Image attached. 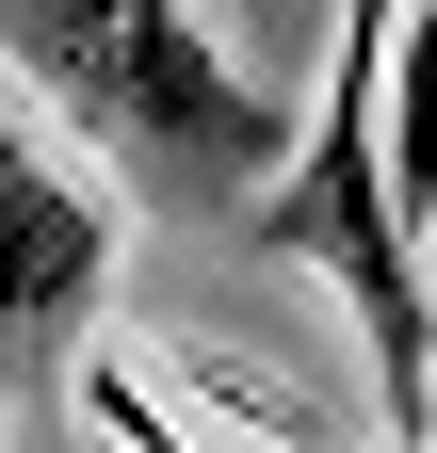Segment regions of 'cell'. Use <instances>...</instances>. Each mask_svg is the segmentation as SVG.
<instances>
[{"label":"cell","mask_w":437,"mask_h":453,"mask_svg":"<svg viewBox=\"0 0 437 453\" xmlns=\"http://www.w3.org/2000/svg\"><path fill=\"white\" fill-rule=\"evenodd\" d=\"M0 81H33L114 162V195H162V211H227V195L259 211V179L292 162L276 81L195 0H0Z\"/></svg>","instance_id":"obj_1"},{"label":"cell","mask_w":437,"mask_h":453,"mask_svg":"<svg viewBox=\"0 0 437 453\" xmlns=\"http://www.w3.org/2000/svg\"><path fill=\"white\" fill-rule=\"evenodd\" d=\"M421 292H437V275H421Z\"/></svg>","instance_id":"obj_5"},{"label":"cell","mask_w":437,"mask_h":453,"mask_svg":"<svg viewBox=\"0 0 437 453\" xmlns=\"http://www.w3.org/2000/svg\"><path fill=\"white\" fill-rule=\"evenodd\" d=\"M421 437H437V405H421Z\"/></svg>","instance_id":"obj_4"},{"label":"cell","mask_w":437,"mask_h":453,"mask_svg":"<svg viewBox=\"0 0 437 453\" xmlns=\"http://www.w3.org/2000/svg\"><path fill=\"white\" fill-rule=\"evenodd\" d=\"M65 405H81V437H97V453H195L179 421H162V388L114 357V340H81V357H65Z\"/></svg>","instance_id":"obj_3"},{"label":"cell","mask_w":437,"mask_h":453,"mask_svg":"<svg viewBox=\"0 0 437 453\" xmlns=\"http://www.w3.org/2000/svg\"><path fill=\"white\" fill-rule=\"evenodd\" d=\"M114 259H130V195L81 179L0 81V372H65L114 308Z\"/></svg>","instance_id":"obj_2"}]
</instances>
